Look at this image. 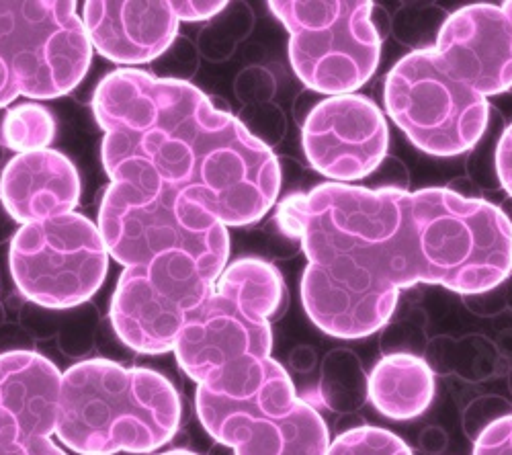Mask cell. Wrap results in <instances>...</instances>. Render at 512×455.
<instances>
[{
    "instance_id": "obj_1",
    "label": "cell",
    "mask_w": 512,
    "mask_h": 455,
    "mask_svg": "<svg viewBox=\"0 0 512 455\" xmlns=\"http://www.w3.org/2000/svg\"><path fill=\"white\" fill-rule=\"evenodd\" d=\"M308 267L302 302L322 333L357 341L394 316L400 292L435 283L461 292V267L439 187L371 191L326 183L295 199Z\"/></svg>"
},
{
    "instance_id": "obj_2",
    "label": "cell",
    "mask_w": 512,
    "mask_h": 455,
    "mask_svg": "<svg viewBox=\"0 0 512 455\" xmlns=\"http://www.w3.org/2000/svg\"><path fill=\"white\" fill-rule=\"evenodd\" d=\"M103 164L136 158L199 199L226 228L261 222L281 193V167L226 109L181 78L121 68L95 91Z\"/></svg>"
},
{
    "instance_id": "obj_3",
    "label": "cell",
    "mask_w": 512,
    "mask_h": 455,
    "mask_svg": "<svg viewBox=\"0 0 512 455\" xmlns=\"http://www.w3.org/2000/svg\"><path fill=\"white\" fill-rule=\"evenodd\" d=\"M285 304V281L271 263L254 257L230 263L181 330L175 345L181 369L213 396H252L271 359V318Z\"/></svg>"
},
{
    "instance_id": "obj_4",
    "label": "cell",
    "mask_w": 512,
    "mask_h": 455,
    "mask_svg": "<svg viewBox=\"0 0 512 455\" xmlns=\"http://www.w3.org/2000/svg\"><path fill=\"white\" fill-rule=\"evenodd\" d=\"M181 398L146 367L89 359L62 374L56 437L80 455L150 453L181 427Z\"/></svg>"
},
{
    "instance_id": "obj_5",
    "label": "cell",
    "mask_w": 512,
    "mask_h": 455,
    "mask_svg": "<svg viewBox=\"0 0 512 455\" xmlns=\"http://www.w3.org/2000/svg\"><path fill=\"white\" fill-rule=\"evenodd\" d=\"M103 167L111 183L97 228L109 257L132 267L181 251L220 279L230 259V234L205 203L164 183L142 160L123 158Z\"/></svg>"
},
{
    "instance_id": "obj_6",
    "label": "cell",
    "mask_w": 512,
    "mask_h": 455,
    "mask_svg": "<svg viewBox=\"0 0 512 455\" xmlns=\"http://www.w3.org/2000/svg\"><path fill=\"white\" fill-rule=\"evenodd\" d=\"M76 3L0 0V109L17 97L68 95L89 72L91 41Z\"/></svg>"
},
{
    "instance_id": "obj_7",
    "label": "cell",
    "mask_w": 512,
    "mask_h": 455,
    "mask_svg": "<svg viewBox=\"0 0 512 455\" xmlns=\"http://www.w3.org/2000/svg\"><path fill=\"white\" fill-rule=\"evenodd\" d=\"M373 3H269L289 33L291 66L318 95H353L375 74L381 41L369 23Z\"/></svg>"
},
{
    "instance_id": "obj_8",
    "label": "cell",
    "mask_w": 512,
    "mask_h": 455,
    "mask_svg": "<svg viewBox=\"0 0 512 455\" xmlns=\"http://www.w3.org/2000/svg\"><path fill=\"white\" fill-rule=\"evenodd\" d=\"M195 408L203 429L234 455H326L330 447L320 412L295 394L289 374L273 357L252 396L230 400L197 388Z\"/></svg>"
},
{
    "instance_id": "obj_9",
    "label": "cell",
    "mask_w": 512,
    "mask_h": 455,
    "mask_svg": "<svg viewBox=\"0 0 512 455\" xmlns=\"http://www.w3.org/2000/svg\"><path fill=\"white\" fill-rule=\"evenodd\" d=\"M383 101L408 140L439 158L469 152L488 126V99L449 76L435 50L404 56L386 76Z\"/></svg>"
},
{
    "instance_id": "obj_10",
    "label": "cell",
    "mask_w": 512,
    "mask_h": 455,
    "mask_svg": "<svg viewBox=\"0 0 512 455\" xmlns=\"http://www.w3.org/2000/svg\"><path fill=\"white\" fill-rule=\"evenodd\" d=\"M11 275L19 292L41 308L87 302L103 285L109 253L99 228L78 212L21 226L11 240Z\"/></svg>"
},
{
    "instance_id": "obj_11",
    "label": "cell",
    "mask_w": 512,
    "mask_h": 455,
    "mask_svg": "<svg viewBox=\"0 0 512 455\" xmlns=\"http://www.w3.org/2000/svg\"><path fill=\"white\" fill-rule=\"evenodd\" d=\"M213 279L191 255L162 253L125 267L111 300V324L123 345L144 353L175 351L187 318L209 298Z\"/></svg>"
},
{
    "instance_id": "obj_12",
    "label": "cell",
    "mask_w": 512,
    "mask_h": 455,
    "mask_svg": "<svg viewBox=\"0 0 512 455\" xmlns=\"http://www.w3.org/2000/svg\"><path fill=\"white\" fill-rule=\"evenodd\" d=\"M312 169L338 183L367 179L388 156L390 132L381 109L363 95L320 101L302 126Z\"/></svg>"
},
{
    "instance_id": "obj_13",
    "label": "cell",
    "mask_w": 512,
    "mask_h": 455,
    "mask_svg": "<svg viewBox=\"0 0 512 455\" xmlns=\"http://www.w3.org/2000/svg\"><path fill=\"white\" fill-rule=\"evenodd\" d=\"M435 54L449 76L484 99L512 87V23L500 7L472 5L449 15Z\"/></svg>"
},
{
    "instance_id": "obj_14",
    "label": "cell",
    "mask_w": 512,
    "mask_h": 455,
    "mask_svg": "<svg viewBox=\"0 0 512 455\" xmlns=\"http://www.w3.org/2000/svg\"><path fill=\"white\" fill-rule=\"evenodd\" d=\"M82 25L91 48L123 66L160 58L179 35L170 0L158 3H84Z\"/></svg>"
},
{
    "instance_id": "obj_15",
    "label": "cell",
    "mask_w": 512,
    "mask_h": 455,
    "mask_svg": "<svg viewBox=\"0 0 512 455\" xmlns=\"http://www.w3.org/2000/svg\"><path fill=\"white\" fill-rule=\"evenodd\" d=\"M62 371L44 355L9 351L0 355V439L37 441L56 433Z\"/></svg>"
},
{
    "instance_id": "obj_16",
    "label": "cell",
    "mask_w": 512,
    "mask_h": 455,
    "mask_svg": "<svg viewBox=\"0 0 512 455\" xmlns=\"http://www.w3.org/2000/svg\"><path fill=\"white\" fill-rule=\"evenodd\" d=\"M80 177L74 164L56 150L17 154L0 175V201L21 226L74 212Z\"/></svg>"
},
{
    "instance_id": "obj_17",
    "label": "cell",
    "mask_w": 512,
    "mask_h": 455,
    "mask_svg": "<svg viewBox=\"0 0 512 455\" xmlns=\"http://www.w3.org/2000/svg\"><path fill=\"white\" fill-rule=\"evenodd\" d=\"M369 398L383 417L410 421L435 398V374L422 357H381L369 374Z\"/></svg>"
},
{
    "instance_id": "obj_18",
    "label": "cell",
    "mask_w": 512,
    "mask_h": 455,
    "mask_svg": "<svg viewBox=\"0 0 512 455\" xmlns=\"http://www.w3.org/2000/svg\"><path fill=\"white\" fill-rule=\"evenodd\" d=\"M422 359L433 374L457 376L465 382L480 384L500 374L504 357L488 337L467 335L461 339L437 337L429 341Z\"/></svg>"
},
{
    "instance_id": "obj_19",
    "label": "cell",
    "mask_w": 512,
    "mask_h": 455,
    "mask_svg": "<svg viewBox=\"0 0 512 455\" xmlns=\"http://www.w3.org/2000/svg\"><path fill=\"white\" fill-rule=\"evenodd\" d=\"M369 398V376L351 349L338 347L326 353L320 367V382L314 394H306L308 404L324 406L338 415H353Z\"/></svg>"
},
{
    "instance_id": "obj_20",
    "label": "cell",
    "mask_w": 512,
    "mask_h": 455,
    "mask_svg": "<svg viewBox=\"0 0 512 455\" xmlns=\"http://www.w3.org/2000/svg\"><path fill=\"white\" fill-rule=\"evenodd\" d=\"M56 136V121L52 113L37 103H23L9 109L0 121L3 144L17 154L48 150Z\"/></svg>"
},
{
    "instance_id": "obj_21",
    "label": "cell",
    "mask_w": 512,
    "mask_h": 455,
    "mask_svg": "<svg viewBox=\"0 0 512 455\" xmlns=\"http://www.w3.org/2000/svg\"><path fill=\"white\" fill-rule=\"evenodd\" d=\"M447 17V11L435 3H406L392 17V33L414 52H431Z\"/></svg>"
},
{
    "instance_id": "obj_22",
    "label": "cell",
    "mask_w": 512,
    "mask_h": 455,
    "mask_svg": "<svg viewBox=\"0 0 512 455\" xmlns=\"http://www.w3.org/2000/svg\"><path fill=\"white\" fill-rule=\"evenodd\" d=\"M508 123L504 115L496 109L490 107L488 113V126L482 134V138L474 144V148L469 150V156L465 160V177L476 183L480 191H498L500 179L496 173V150L500 144L502 134L506 132Z\"/></svg>"
},
{
    "instance_id": "obj_23",
    "label": "cell",
    "mask_w": 512,
    "mask_h": 455,
    "mask_svg": "<svg viewBox=\"0 0 512 455\" xmlns=\"http://www.w3.org/2000/svg\"><path fill=\"white\" fill-rule=\"evenodd\" d=\"M326 455H412L410 447L394 433L369 425L340 433Z\"/></svg>"
},
{
    "instance_id": "obj_24",
    "label": "cell",
    "mask_w": 512,
    "mask_h": 455,
    "mask_svg": "<svg viewBox=\"0 0 512 455\" xmlns=\"http://www.w3.org/2000/svg\"><path fill=\"white\" fill-rule=\"evenodd\" d=\"M429 345L426 339V316L422 310H412L404 318L396 322H388L383 326L379 339V349L383 357L388 355H412L422 357Z\"/></svg>"
},
{
    "instance_id": "obj_25",
    "label": "cell",
    "mask_w": 512,
    "mask_h": 455,
    "mask_svg": "<svg viewBox=\"0 0 512 455\" xmlns=\"http://www.w3.org/2000/svg\"><path fill=\"white\" fill-rule=\"evenodd\" d=\"M504 417H512V404L498 394H484L469 402L461 415L463 433L476 441L488 427Z\"/></svg>"
},
{
    "instance_id": "obj_26",
    "label": "cell",
    "mask_w": 512,
    "mask_h": 455,
    "mask_svg": "<svg viewBox=\"0 0 512 455\" xmlns=\"http://www.w3.org/2000/svg\"><path fill=\"white\" fill-rule=\"evenodd\" d=\"M244 115H248V117L240 123L254 140H259L267 148H271L283 140L285 117H283L281 107H277L273 103H259V105H252L248 111H244Z\"/></svg>"
},
{
    "instance_id": "obj_27",
    "label": "cell",
    "mask_w": 512,
    "mask_h": 455,
    "mask_svg": "<svg viewBox=\"0 0 512 455\" xmlns=\"http://www.w3.org/2000/svg\"><path fill=\"white\" fill-rule=\"evenodd\" d=\"M367 179H373V185L367 187L371 191H408L410 187V173L404 167V162L396 156L383 158L373 175Z\"/></svg>"
},
{
    "instance_id": "obj_28",
    "label": "cell",
    "mask_w": 512,
    "mask_h": 455,
    "mask_svg": "<svg viewBox=\"0 0 512 455\" xmlns=\"http://www.w3.org/2000/svg\"><path fill=\"white\" fill-rule=\"evenodd\" d=\"M474 455H512V417L488 427L474 441Z\"/></svg>"
},
{
    "instance_id": "obj_29",
    "label": "cell",
    "mask_w": 512,
    "mask_h": 455,
    "mask_svg": "<svg viewBox=\"0 0 512 455\" xmlns=\"http://www.w3.org/2000/svg\"><path fill=\"white\" fill-rule=\"evenodd\" d=\"M240 80H246L250 89L242 91L240 99L248 101V103H271L273 95H275V78L265 70V68H248Z\"/></svg>"
},
{
    "instance_id": "obj_30",
    "label": "cell",
    "mask_w": 512,
    "mask_h": 455,
    "mask_svg": "<svg viewBox=\"0 0 512 455\" xmlns=\"http://www.w3.org/2000/svg\"><path fill=\"white\" fill-rule=\"evenodd\" d=\"M179 21H203L222 13L228 3L224 0H170Z\"/></svg>"
},
{
    "instance_id": "obj_31",
    "label": "cell",
    "mask_w": 512,
    "mask_h": 455,
    "mask_svg": "<svg viewBox=\"0 0 512 455\" xmlns=\"http://www.w3.org/2000/svg\"><path fill=\"white\" fill-rule=\"evenodd\" d=\"M463 302L465 306L476 312L478 316H496L500 312L506 310V298H504V287L502 283L494 289H490V292H484V294H474V296H463Z\"/></svg>"
},
{
    "instance_id": "obj_32",
    "label": "cell",
    "mask_w": 512,
    "mask_h": 455,
    "mask_svg": "<svg viewBox=\"0 0 512 455\" xmlns=\"http://www.w3.org/2000/svg\"><path fill=\"white\" fill-rule=\"evenodd\" d=\"M496 173L500 179V187L506 189L512 197V123L502 134L496 150Z\"/></svg>"
},
{
    "instance_id": "obj_33",
    "label": "cell",
    "mask_w": 512,
    "mask_h": 455,
    "mask_svg": "<svg viewBox=\"0 0 512 455\" xmlns=\"http://www.w3.org/2000/svg\"><path fill=\"white\" fill-rule=\"evenodd\" d=\"M447 443H449L447 431H443L441 427H435V425L422 429V433L418 435V445L426 455L443 453L447 449Z\"/></svg>"
},
{
    "instance_id": "obj_34",
    "label": "cell",
    "mask_w": 512,
    "mask_h": 455,
    "mask_svg": "<svg viewBox=\"0 0 512 455\" xmlns=\"http://www.w3.org/2000/svg\"><path fill=\"white\" fill-rule=\"evenodd\" d=\"M289 363L297 374H310V371L316 367V351L308 345L295 347L289 355Z\"/></svg>"
},
{
    "instance_id": "obj_35",
    "label": "cell",
    "mask_w": 512,
    "mask_h": 455,
    "mask_svg": "<svg viewBox=\"0 0 512 455\" xmlns=\"http://www.w3.org/2000/svg\"><path fill=\"white\" fill-rule=\"evenodd\" d=\"M369 23H371V27L375 29L379 41L383 44V39H386L392 33V15L381 5L373 3L371 13H369Z\"/></svg>"
},
{
    "instance_id": "obj_36",
    "label": "cell",
    "mask_w": 512,
    "mask_h": 455,
    "mask_svg": "<svg viewBox=\"0 0 512 455\" xmlns=\"http://www.w3.org/2000/svg\"><path fill=\"white\" fill-rule=\"evenodd\" d=\"M445 189H449L451 193L463 197V199H482V193H480V187L476 183L469 181L467 177H459V179H453Z\"/></svg>"
},
{
    "instance_id": "obj_37",
    "label": "cell",
    "mask_w": 512,
    "mask_h": 455,
    "mask_svg": "<svg viewBox=\"0 0 512 455\" xmlns=\"http://www.w3.org/2000/svg\"><path fill=\"white\" fill-rule=\"evenodd\" d=\"M502 357H512V330H504L496 343Z\"/></svg>"
},
{
    "instance_id": "obj_38",
    "label": "cell",
    "mask_w": 512,
    "mask_h": 455,
    "mask_svg": "<svg viewBox=\"0 0 512 455\" xmlns=\"http://www.w3.org/2000/svg\"><path fill=\"white\" fill-rule=\"evenodd\" d=\"M504 287V298H506V308L512 312V273L502 281Z\"/></svg>"
},
{
    "instance_id": "obj_39",
    "label": "cell",
    "mask_w": 512,
    "mask_h": 455,
    "mask_svg": "<svg viewBox=\"0 0 512 455\" xmlns=\"http://www.w3.org/2000/svg\"><path fill=\"white\" fill-rule=\"evenodd\" d=\"M158 455H197V453H193V451H187V449H173V451L158 453Z\"/></svg>"
},
{
    "instance_id": "obj_40",
    "label": "cell",
    "mask_w": 512,
    "mask_h": 455,
    "mask_svg": "<svg viewBox=\"0 0 512 455\" xmlns=\"http://www.w3.org/2000/svg\"><path fill=\"white\" fill-rule=\"evenodd\" d=\"M500 9H502V11H504V15H506V17H508V21H510V23H512V3H504V5H502V7H500Z\"/></svg>"
},
{
    "instance_id": "obj_41",
    "label": "cell",
    "mask_w": 512,
    "mask_h": 455,
    "mask_svg": "<svg viewBox=\"0 0 512 455\" xmlns=\"http://www.w3.org/2000/svg\"><path fill=\"white\" fill-rule=\"evenodd\" d=\"M506 380H508V388L512 390V367L508 369V374H506Z\"/></svg>"
},
{
    "instance_id": "obj_42",
    "label": "cell",
    "mask_w": 512,
    "mask_h": 455,
    "mask_svg": "<svg viewBox=\"0 0 512 455\" xmlns=\"http://www.w3.org/2000/svg\"><path fill=\"white\" fill-rule=\"evenodd\" d=\"M508 93H510V95H512V87H510V91H508Z\"/></svg>"
}]
</instances>
